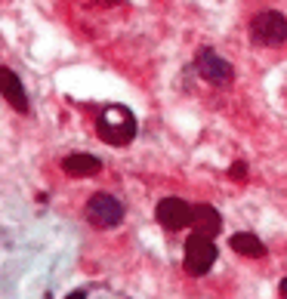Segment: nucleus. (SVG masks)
Instances as JSON below:
<instances>
[{"mask_svg": "<svg viewBox=\"0 0 287 299\" xmlns=\"http://www.w3.org/2000/svg\"><path fill=\"white\" fill-rule=\"evenodd\" d=\"M65 299H87V290H74V293L65 296Z\"/></svg>", "mask_w": 287, "mask_h": 299, "instance_id": "obj_12", "label": "nucleus"}, {"mask_svg": "<svg viewBox=\"0 0 287 299\" xmlns=\"http://www.w3.org/2000/svg\"><path fill=\"white\" fill-rule=\"evenodd\" d=\"M250 41L257 47H281L287 44V16L278 10H263L250 19Z\"/></svg>", "mask_w": 287, "mask_h": 299, "instance_id": "obj_2", "label": "nucleus"}, {"mask_svg": "<svg viewBox=\"0 0 287 299\" xmlns=\"http://www.w3.org/2000/svg\"><path fill=\"white\" fill-rule=\"evenodd\" d=\"M136 115L127 108V105H108L102 108V115L96 118V136L105 142V145H114V148H124L136 139Z\"/></svg>", "mask_w": 287, "mask_h": 299, "instance_id": "obj_1", "label": "nucleus"}, {"mask_svg": "<svg viewBox=\"0 0 287 299\" xmlns=\"http://www.w3.org/2000/svg\"><path fill=\"white\" fill-rule=\"evenodd\" d=\"M84 216H87L90 226H96V229H117L120 222H124L127 210H124V204H120L114 195L99 192V195H93V198L87 201Z\"/></svg>", "mask_w": 287, "mask_h": 299, "instance_id": "obj_3", "label": "nucleus"}, {"mask_svg": "<svg viewBox=\"0 0 287 299\" xmlns=\"http://www.w3.org/2000/svg\"><path fill=\"white\" fill-rule=\"evenodd\" d=\"M62 170L68 173V176H74V179H87V176H96L99 170H102V161L96 158V155H68L65 161H62Z\"/></svg>", "mask_w": 287, "mask_h": 299, "instance_id": "obj_9", "label": "nucleus"}, {"mask_svg": "<svg viewBox=\"0 0 287 299\" xmlns=\"http://www.w3.org/2000/svg\"><path fill=\"white\" fill-rule=\"evenodd\" d=\"M195 71L201 74L207 84H213V87H229L232 81H235V65L229 62V59H222L216 50H210V47H201L198 50V56H195Z\"/></svg>", "mask_w": 287, "mask_h": 299, "instance_id": "obj_4", "label": "nucleus"}, {"mask_svg": "<svg viewBox=\"0 0 287 299\" xmlns=\"http://www.w3.org/2000/svg\"><path fill=\"white\" fill-rule=\"evenodd\" d=\"M281 299H287V278L281 281Z\"/></svg>", "mask_w": 287, "mask_h": 299, "instance_id": "obj_13", "label": "nucleus"}, {"mask_svg": "<svg viewBox=\"0 0 287 299\" xmlns=\"http://www.w3.org/2000/svg\"><path fill=\"white\" fill-rule=\"evenodd\" d=\"M216 244L207 238V235H192L188 241H185V272L192 275V278H201V275H207L210 269H213V263H216Z\"/></svg>", "mask_w": 287, "mask_h": 299, "instance_id": "obj_5", "label": "nucleus"}, {"mask_svg": "<svg viewBox=\"0 0 287 299\" xmlns=\"http://www.w3.org/2000/svg\"><path fill=\"white\" fill-rule=\"evenodd\" d=\"M154 216H157V222H161V226L167 229V232H179V229L192 226L195 207H188V204L179 201V198H164V201H157Z\"/></svg>", "mask_w": 287, "mask_h": 299, "instance_id": "obj_6", "label": "nucleus"}, {"mask_svg": "<svg viewBox=\"0 0 287 299\" xmlns=\"http://www.w3.org/2000/svg\"><path fill=\"white\" fill-rule=\"evenodd\" d=\"M0 96L13 105L19 115H28V111H31L28 93H25V87H22V81H19V74H16L13 68H7V65H0Z\"/></svg>", "mask_w": 287, "mask_h": 299, "instance_id": "obj_7", "label": "nucleus"}, {"mask_svg": "<svg viewBox=\"0 0 287 299\" xmlns=\"http://www.w3.org/2000/svg\"><path fill=\"white\" fill-rule=\"evenodd\" d=\"M192 226H195V232H198V235L216 238V235L222 232V216H219V210H216V207H210V204H198V207H195V219H192Z\"/></svg>", "mask_w": 287, "mask_h": 299, "instance_id": "obj_8", "label": "nucleus"}, {"mask_svg": "<svg viewBox=\"0 0 287 299\" xmlns=\"http://www.w3.org/2000/svg\"><path fill=\"white\" fill-rule=\"evenodd\" d=\"M232 179L235 182H244V179H247V164H244V161H238V164H232Z\"/></svg>", "mask_w": 287, "mask_h": 299, "instance_id": "obj_11", "label": "nucleus"}, {"mask_svg": "<svg viewBox=\"0 0 287 299\" xmlns=\"http://www.w3.org/2000/svg\"><path fill=\"white\" fill-rule=\"evenodd\" d=\"M229 244H232V250H235L238 256H247V259H263V256H266V244H263L257 235H250V232L232 235Z\"/></svg>", "mask_w": 287, "mask_h": 299, "instance_id": "obj_10", "label": "nucleus"}]
</instances>
